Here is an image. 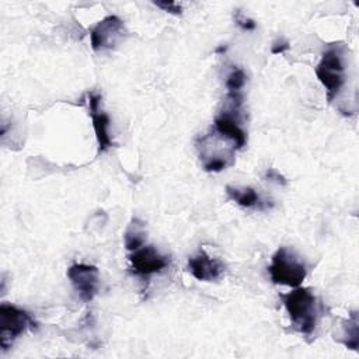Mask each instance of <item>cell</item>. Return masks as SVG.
I'll use <instances>...</instances> for the list:
<instances>
[{"label": "cell", "instance_id": "cell-1", "mask_svg": "<svg viewBox=\"0 0 359 359\" xmlns=\"http://www.w3.org/2000/svg\"><path fill=\"white\" fill-rule=\"evenodd\" d=\"M292 325L303 335H311L321 316V304L309 287H296L282 294Z\"/></svg>", "mask_w": 359, "mask_h": 359}, {"label": "cell", "instance_id": "cell-2", "mask_svg": "<svg viewBox=\"0 0 359 359\" xmlns=\"http://www.w3.org/2000/svg\"><path fill=\"white\" fill-rule=\"evenodd\" d=\"M269 278L276 285L297 287L307 275L306 264L287 247H279L268 266Z\"/></svg>", "mask_w": 359, "mask_h": 359}, {"label": "cell", "instance_id": "cell-3", "mask_svg": "<svg viewBox=\"0 0 359 359\" xmlns=\"http://www.w3.org/2000/svg\"><path fill=\"white\" fill-rule=\"evenodd\" d=\"M316 76L327 90L328 101L332 102L345 83V65L341 46H330L323 53L316 67Z\"/></svg>", "mask_w": 359, "mask_h": 359}, {"label": "cell", "instance_id": "cell-4", "mask_svg": "<svg viewBox=\"0 0 359 359\" xmlns=\"http://www.w3.org/2000/svg\"><path fill=\"white\" fill-rule=\"evenodd\" d=\"M32 327H35V321L25 310L8 303L0 306V345L4 351L15 338Z\"/></svg>", "mask_w": 359, "mask_h": 359}, {"label": "cell", "instance_id": "cell-5", "mask_svg": "<svg viewBox=\"0 0 359 359\" xmlns=\"http://www.w3.org/2000/svg\"><path fill=\"white\" fill-rule=\"evenodd\" d=\"M125 35L123 21L116 15H108L98 21L90 31V42L94 50L115 48Z\"/></svg>", "mask_w": 359, "mask_h": 359}, {"label": "cell", "instance_id": "cell-6", "mask_svg": "<svg viewBox=\"0 0 359 359\" xmlns=\"http://www.w3.org/2000/svg\"><path fill=\"white\" fill-rule=\"evenodd\" d=\"M67 278L79 297L86 303L91 302L100 289V272L94 265L73 264L67 269Z\"/></svg>", "mask_w": 359, "mask_h": 359}, {"label": "cell", "instance_id": "cell-7", "mask_svg": "<svg viewBox=\"0 0 359 359\" xmlns=\"http://www.w3.org/2000/svg\"><path fill=\"white\" fill-rule=\"evenodd\" d=\"M132 272L139 276H150L165 269L170 264L168 257L160 254L153 245H142L129 255Z\"/></svg>", "mask_w": 359, "mask_h": 359}, {"label": "cell", "instance_id": "cell-8", "mask_svg": "<svg viewBox=\"0 0 359 359\" xmlns=\"http://www.w3.org/2000/svg\"><path fill=\"white\" fill-rule=\"evenodd\" d=\"M240 111L241 109H234L227 107L215 118V122H213L215 132L223 139L230 140L233 143L234 150L244 147L247 142V135L241 128Z\"/></svg>", "mask_w": 359, "mask_h": 359}, {"label": "cell", "instance_id": "cell-9", "mask_svg": "<svg viewBox=\"0 0 359 359\" xmlns=\"http://www.w3.org/2000/svg\"><path fill=\"white\" fill-rule=\"evenodd\" d=\"M101 95L97 93H88V109L93 121V128L95 132L97 143H98V153L107 151L112 146V139L109 136V116L100 109Z\"/></svg>", "mask_w": 359, "mask_h": 359}, {"label": "cell", "instance_id": "cell-10", "mask_svg": "<svg viewBox=\"0 0 359 359\" xmlns=\"http://www.w3.org/2000/svg\"><path fill=\"white\" fill-rule=\"evenodd\" d=\"M188 269L194 278L203 282H213L224 273V265L203 250L188 259Z\"/></svg>", "mask_w": 359, "mask_h": 359}, {"label": "cell", "instance_id": "cell-11", "mask_svg": "<svg viewBox=\"0 0 359 359\" xmlns=\"http://www.w3.org/2000/svg\"><path fill=\"white\" fill-rule=\"evenodd\" d=\"M226 194L231 201H234L237 205H240L243 208L259 209V210H265V209L272 208V203L269 201H264L259 196V194L251 187L238 188V187L227 185L226 187Z\"/></svg>", "mask_w": 359, "mask_h": 359}, {"label": "cell", "instance_id": "cell-12", "mask_svg": "<svg viewBox=\"0 0 359 359\" xmlns=\"http://www.w3.org/2000/svg\"><path fill=\"white\" fill-rule=\"evenodd\" d=\"M144 241H146L144 222L137 217H133L123 233L125 248L129 251H135L142 245H144Z\"/></svg>", "mask_w": 359, "mask_h": 359}, {"label": "cell", "instance_id": "cell-13", "mask_svg": "<svg viewBox=\"0 0 359 359\" xmlns=\"http://www.w3.org/2000/svg\"><path fill=\"white\" fill-rule=\"evenodd\" d=\"M358 313L353 311L351 313L349 318L344 321V338L341 339V342L349 349H358Z\"/></svg>", "mask_w": 359, "mask_h": 359}, {"label": "cell", "instance_id": "cell-14", "mask_svg": "<svg viewBox=\"0 0 359 359\" xmlns=\"http://www.w3.org/2000/svg\"><path fill=\"white\" fill-rule=\"evenodd\" d=\"M245 73L243 69L240 67H236L233 69L227 79H226V88H227V93H234V91H243V87L245 86Z\"/></svg>", "mask_w": 359, "mask_h": 359}, {"label": "cell", "instance_id": "cell-15", "mask_svg": "<svg viewBox=\"0 0 359 359\" xmlns=\"http://www.w3.org/2000/svg\"><path fill=\"white\" fill-rule=\"evenodd\" d=\"M234 21L236 24L243 29V31H252L257 28V22L248 17H245L240 10H237L236 15H234Z\"/></svg>", "mask_w": 359, "mask_h": 359}, {"label": "cell", "instance_id": "cell-16", "mask_svg": "<svg viewBox=\"0 0 359 359\" xmlns=\"http://www.w3.org/2000/svg\"><path fill=\"white\" fill-rule=\"evenodd\" d=\"M154 4L157 7H160V8H163L164 11L171 13V14H177L178 15L182 11V7L178 3H175V1H154Z\"/></svg>", "mask_w": 359, "mask_h": 359}, {"label": "cell", "instance_id": "cell-17", "mask_svg": "<svg viewBox=\"0 0 359 359\" xmlns=\"http://www.w3.org/2000/svg\"><path fill=\"white\" fill-rule=\"evenodd\" d=\"M265 178H266L268 181L276 182V184H279V185H285V184H286V178H285L280 172H278L276 170H273V168H268V170H266Z\"/></svg>", "mask_w": 359, "mask_h": 359}, {"label": "cell", "instance_id": "cell-18", "mask_svg": "<svg viewBox=\"0 0 359 359\" xmlns=\"http://www.w3.org/2000/svg\"><path fill=\"white\" fill-rule=\"evenodd\" d=\"M289 49V42L285 39V38H278L273 43H272V48H271V52L273 55H279V53H283L285 50Z\"/></svg>", "mask_w": 359, "mask_h": 359}, {"label": "cell", "instance_id": "cell-19", "mask_svg": "<svg viewBox=\"0 0 359 359\" xmlns=\"http://www.w3.org/2000/svg\"><path fill=\"white\" fill-rule=\"evenodd\" d=\"M224 50H226V46H220L216 49V52H224Z\"/></svg>", "mask_w": 359, "mask_h": 359}]
</instances>
